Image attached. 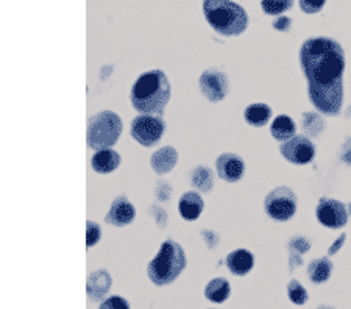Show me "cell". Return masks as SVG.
<instances>
[{
    "label": "cell",
    "instance_id": "obj_24",
    "mask_svg": "<svg viewBox=\"0 0 351 309\" xmlns=\"http://www.w3.org/2000/svg\"><path fill=\"white\" fill-rule=\"evenodd\" d=\"M292 5L293 2H291V0H263L261 2L263 10L271 16L282 14L289 8H292Z\"/></svg>",
    "mask_w": 351,
    "mask_h": 309
},
{
    "label": "cell",
    "instance_id": "obj_28",
    "mask_svg": "<svg viewBox=\"0 0 351 309\" xmlns=\"http://www.w3.org/2000/svg\"><path fill=\"white\" fill-rule=\"evenodd\" d=\"M155 194L158 199L161 201H167L171 199V194H172V188L171 184L166 183V182H158L156 183V189H155Z\"/></svg>",
    "mask_w": 351,
    "mask_h": 309
},
{
    "label": "cell",
    "instance_id": "obj_20",
    "mask_svg": "<svg viewBox=\"0 0 351 309\" xmlns=\"http://www.w3.org/2000/svg\"><path fill=\"white\" fill-rule=\"evenodd\" d=\"M231 294V286L228 280L225 278H214L209 281L205 288V297L209 301L223 303Z\"/></svg>",
    "mask_w": 351,
    "mask_h": 309
},
{
    "label": "cell",
    "instance_id": "obj_29",
    "mask_svg": "<svg viewBox=\"0 0 351 309\" xmlns=\"http://www.w3.org/2000/svg\"><path fill=\"white\" fill-rule=\"evenodd\" d=\"M324 5H325L324 0H317V2H311V0H302V2H300V7H302L304 13H308V14H314V13H317V11H320L322 8H324Z\"/></svg>",
    "mask_w": 351,
    "mask_h": 309
},
{
    "label": "cell",
    "instance_id": "obj_2",
    "mask_svg": "<svg viewBox=\"0 0 351 309\" xmlns=\"http://www.w3.org/2000/svg\"><path fill=\"white\" fill-rule=\"evenodd\" d=\"M171 82L160 69L141 74L130 94L133 108L141 114L161 116L171 100Z\"/></svg>",
    "mask_w": 351,
    "mask_h": 309
},
{
    "label": "cell",
    "instance_id": "obj_35",
    "mask_svg": "<svg viewBox=\"0 0 351 309\" xmlns=\"http://www.w3.org/2000/svg\"><path fill=\"white\" fill-rule=\"evenodd\" d=\"M348 208H350V212H351V203H350V206H348Z\"/></svg>",
    "mask_w": 351,
    "mask_h": 309
},
{
    "label": "cell",
    "instance_id": "obj_5",
    "mask_svg": "<svg viewBox=\"0 0 351 309\" xmlns=\"http://www.w3.org/2000/svg\"><path fill=\"white\" fill-rule=\"evenodd\" d=\"M123 130L122 119L112 111H101L88 119V145L94 150L111 149Z\"/></svg>",
    "mask_w": 351,
    "mask_h": 309
},
{
    "label": "cell",
    "instance_id": "obj_4",
    "mask_svg": "<svg viewBox=\"0 0 351 309\" xmlns=\"http://www.w3.org/2000/svg\"><path fill=\"white\" fill-rule=\"evenodd\" d=\"M186 269V255L183 247L172 239L162 243L158 255L149 262L147 272L152 283L156 286L172 284Z\"/></svg>",
    "mask_w": 351,
    "mask_h": 309
},
{
    "label": "cell",
    "instance_id": "obj_12",
    "mask_svg": "<svg viewBox=\"0 0 351 309\" xmlns=\"http://www.w3.org/2000/svg\"><path fill=\"white\" fill-rule=\"evenodd\" d=\"M136 210L132 201L127 197H117L112 201L108 214H106V223L114 225V227H127L134 221Z\"/></svg>",
    "mask_w": 351,
    "mask_h": 309
},
{
    "label": "cell",
    "instance_id": "obj_1",
    "mask_svg": "<svg viewBox=\"0 0 351 309\" xmlns=\"http://www.w3.org/2000/svg\"><path fill=\"white\" fill-rule=\"evenodd\" d=\"M300 64L308 80L309 100L317 110L336 116L343 103L345 52L326 36L309 38L300 49Z\"/></svg>",
    "mask_w": 351,
    "mask_h": 309
},
{
    "label": "cell",
    "instance_id": "obj_22",
    "mask_svg": "<svg viewBox=\"0 0 351 309\" xmlns=\"http://www.w3.org/2000/svg\"><path fill=\"white\" fill-rule=\"evenodd\" d=\"M191 183L192 186L203 193H211L214 186V173L209 167L197 166L191 173Z\"/></svg>",
    "mask_w": 351,
    "mask_h": 309
},
{
    "label": "cell",
    "instance_id": "obj_23",
    "mask_svg": "<svg viewBox=\"0 0 351 309\" xmlns=\"http://www.w3.org/2000/svg\"><path fill=\"white\" fill-rule=\"evenodd\" d=\"M302 125L309 136H319V134L324 132V119L319 114H315V112H306L302 117Z\"/></svg>",
    "mask_w": 351,
    "mask_h": 309
},
{
    "label": "cell",
    "instance_id": "obj_17",
    "mask_svg": "<svg viewBox=\"0 0 351 309\" xmlns=\"http://www.w3.org/2000/svg\"><path fill=\"white\" fill-rule=\"evenodd\" d=\"M111 288V277L106 271H95L88 278V295L93 300H100L101 297L108 294Z\"/></svg>",
    "mask_w": 351,
    "mask_h": 309
},
{
    "label": "cell",
    "instance_id": "obj_34",
    "mask_svg": "<svg viewBox=\"0 0 351 309\" xmlns=\"http://www.w3.org/2000/svg\"><path fill=\"white\" fill-rule=\"evenodd\" d=\"M345 238H347V236H345V234H342V236H341V238H339V239L336 240V243H334V244L331 245V249H330V255H336V253H337V250H339V249H341V247L343 245V243H345Z\"/></svg>",
    "mask_w": 351,
    "mask_h": 309
},
{
    "label": "cell",
    "instance_id": "obj_6",
    "mask_svg": "<svg viewBox=\"0 0 351 309\" xmlns=\"http://www.w3.org/2000/svg\"><path fill=\"white\" fill-rule=\"evenodd\" d=\"M265 212L270 219L278 222H286L293 217L297 211V195L291 188H275L264 200Z\"/></svg>",
    "mask_w": 351,
    "mask_h": 309
},
{
    "label": "cell",
    "instance_id": "obj_32",
    "mask_svg": "<svg viewBox=\"0 0 351 309\" xmlns=\"http://www.w3.org/2000/svg\"><path fill=\"white\" fill-rule=\"evenodd\" d=\"M291 25H292V19H289L287 16H280V18L274 22V28L280 32H287L289 28H291Z\"/></svg>",
    "mask_w": 351,
    "mask_h": 309
},
{
    "label": "cell",
    "instance_id": "obj_21",
    "mask_svg": "<svg viewBox=\"0 0 351 309\" xmlns=\"http://www.w3.org/2000/svg\"><path fill=\"white\" fill-rule=\"evenodd\" d=\"M332 272V264L328 258H320V260H314L309 264L308 273L309 280L315 284L325 283L326 280H330Z\"/></svg>",
    "mask_w": 351,
    "mask_h": 309
},
{
    "label": "cell",
    "instance_id": "obj_7",
    "mask_svg": "<svg viewBox=\"0 0 351 309\" xmlns=\"http://www.w3.org/2000/svg\"><path fill=\"white\" fill-rule=\"evenodd\" d=\"M164 130H166V122L161 116L141 114L132 122V136L144 147H154L160 143Z\"/></svg>",
    "mask_w": 351,
    "mask_h": 309
},
{
    "label": "cell",
    "instance_id": "obj_15",
    "mask_svg": "<svg viewBox=\"0 0 351 309\" xmlns=\"http://www.w3.org/2000/svg\"><path fill=\"white\" fill-rule=\"evenodd\" d=\"M121 166V155L112 149L95 151L90 158V167L97 173H111Z\"/></svg>",
    "mask_w": 351,
    "mask_h": 309
},
{
    "label": "cell",
    "instance_id": "obj_30",
    "mask_svg": "<svg viewBox=\"0 0 351 309\" xmlns=\"http://www.w3.org/2000/svg\"><path fill=\"white\" fill-rule=\"evenodd\" d=\"M150 212H152V217L156 219V222H158V225H160L161 228L166 227L167 221H169L167 211H164L162 208H160V206H152L150 208Z\"/></svg>",
    "mask_w": 351,
    "mask_h": 309
},
{
    "label": "cell",
    "instance_id": "obj_25",
    "mask_svg": "<svg viewBox=\"0 0 351 309\" xmlns=\"http://www.w3.org/2000/svg\"><path fill=\"white\" fill-rule=\"evenodd\" d=\"M287 294H289V299H291L292 303H295V305H304V303L308 301L306 289H304L303 286L295 280H292L291 283L287 284Z\"/></svg>",
    "mask_w": 351,
    "mask_h": 309
},
{
    "label": "cell",
    "instance_id": "obj_14",
    "mask_svg": "<svg viewBox=\"0 0 351 309\" xmlns=\"http://www.w3.org/2000/svg\"><path fill=\"white\" fill-rule=\"evenodd\" d=\"M225 262L231 273L237 275V277H243V275H247L253 269L254 256L247 249H237L226 256Z\"/></svg>",
    "mask_w": 351,
    "mask_h": 309
},
{
    "label": "cell",
    "instance_id": "obj_3",
    "mask_svg": "<svg viewBox=\"0 0 351 309\" xmlns=\"http://www.w3.org/2000/svg\"><path fill=\"white\" fill-rule=\"evenodd\" d=\"M208 24L223 36H237L245 32L248 16L239 3L225 0H208L203 3Z\"/></svg>",
    "mask_w": 351,
    "mask_h": 309
},
{
    "label": "cell",
    "instance_id": "obj_9",
    "mask_svg": "<svg viewBox=\"0 0 351 309\" xmlns=\"http://www.w3.org/2000/svg\"><path fill=\"white\" fill-rule=\"evenodd\" d=\"M315 216L322 225L328 228H342L348 222L347 206L342 201L324 197L317 205Z\"/></svg>",
    "mask_w": 351,
    "mask_h": 309
},
{
    "label": "cell",
    "instance_id": "obj_31",
    "mask_svg": "<svg viewBox=\"0 0 351 309\" xmlns=\"http://www.w3.org/2000/svg\"><path fill=\"white\" fill-rule=\"evenodd\" d=\"M291 247L292 249H295L293 251H297V253H306L308 250H309V243L304 238H295L292 240V244H291Z\"/></svg>",
    "mask_w": 351,
    "mask_h": 309
},
{
    "label": "cell",
    "instance_id": "obj_10",
    "mask_svg": "<svg viewBox=\"0 0 351 309\" xmlns=\"http://www.w3.org/2000/svg\"><path fill=\"white\" fill-rule=\"evenodd\" d=\"M281 153L287 161L292 164H308L314 160L315 156V147L308 136L304 134H298V136L292 138L281 145Z\"/></svg>",
    "mask_w": 351,
    "mask_h": 309
},
{
    "label": "cell",
    "instance_id": "obj_18",
    "mask_svg": "<svg viewBox=\"0 0 351 309\" xmlns=\"http://www.w3.org/2000/svg\"><path fill=\"white\" fill-rule=\"evenodd\" d=\"M295 132H297L295 122H293L289 116L281 114L271 122L270 133L276 140H286L287 143V140L295 138Z\"/></svg>",
    "mask_w": 351,
    "mask_h": 309
},
{
    "label": "cell",
    "instance_id": "obj_19",
    "mask_svg": "<svg viewBox=\"0 0 351 309\" xmlns=\"http://www.w3.org/2000/svg\"><path fill=\"white\" fill-rule=\"evenodd\" d=\"M243 117L245 122L252 127H264L265 123L270 121L271 117V108L265 103H253L248 105L245 111H243Z\"/></svg>",
    "mask_w": 351,
    "mask_h": 309
},
{
    "label": "cell",
    "instance_id": "obj_27",
    "mask_svg": "<svg viewBox=\"0 0 351 309\" xmlns=\"http://www.w3.org/2000/svg\"><path fill=\"white\" fill-rule=\"evenodd\" d=\"M99 309H130V305H128V301L123 299V297L112 295V297H110V299L101 301Z\"/></svg>",
    "mask_w": 351,
    "mask_h": 309
},
{
    "label": "cell",
    "instance_id": "obj_11",
    "mask_svg": "<svg viewBox=\"0 0 351 309\" xmlns=\"http://www.w3.org/2000/svg\"><path fill=\"white\" fill-rule=\"evenodd\" d=\"M217 175L228 183H236L243 177L245 162L234 153H222L216 161Z\"/></svg>",
    "mask_w": 351,
    "mask_h": 309
},
{
    "label": "cell",
    "instance_id": "obj_26",
    "mask_svg": "<svg viewBox=\"0 0 351 309\" xmlns=\"http://www.w3.org/2000/svg\"><path fill=\"white\" fill-rule=\"evenodd\" d=\"M86 245L88 249H90V247H94L101 239V228L99 223L90 221L86 222Z\"/></svg>",
    "mask_w": 351,
    "mask_h": 309
},
{
    "label": "cell",
    "instance_id": "obj_33",
    "mask_svg": "<svg viewBox=\"0 0 351 309\" xmlns=\"http://www.w3.org/2000/svg\"><path fill=\"white\" fill-rule=\"evenodd\" d=\"M343 153H342V160L345 162H351V139L348 138L347 143L343 144Z\"/></svg>",
    "mask_w": 351,
    "mask_h": 309
},
{
    "label": "cell",
    "instance_id": "obj_13",
    "mask_svg": "<svg viewBox=\"0 0 351 309\" xmlns=\"http://www.w3.org/2000/svg\"><path fill=\"white\" fill-rule=\"evenodd\" d=\"M178 210L184 221H197L203 210H205V201H203L202 195L195 193V190H189V193L183 194V197L180 199Z\"/></svg>",
    "mask_w": 351,
    "mask_h": 309
},
{
    "label": "cell",
    "instance_id": "obj_16",
    "mask_svg": "<svg viewBox=\"0 0 351 309\" xmlns=\"http://www.w3.org/2000/svg\"><path fill=\"white\" fill-rule=\"evenodd\" d=\"M177 162H178V151L173 147H171V145L155 151L150 160L152 169H154L158 175H164V173L171 172L172 169L177 166Z\"/></svg>",
    "mask_w": 351,
    "mask_h": 309
},
{
    "label": "cell",
    "instance_id": "obj_8",
    "mask_svg": "<svg viewBox=\"0 0 351 309\" xmlns=\"http://www.w3.org/2000/svg\"><path fill=\"white\" fill-rule=\"evenodd\" d=\"M198 84H200L202 94L213 103L223 100L230 91L228 77L217 67H211V69L203 72Z\"/></svg>",
    "mask_w": 351,
    "mask_h": 309
}]
</instances>
